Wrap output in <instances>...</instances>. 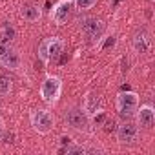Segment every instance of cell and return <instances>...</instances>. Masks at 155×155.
<instances>
[{"label":"cell","mask_w":155,"mask_h":155,"mask_svg":"<svg viewBox=\"0 0 155 155\" xmlns=\"http://www.w3.org/2000/svg\"><path fill=\"white\" fill-rule=\"evenodd\" d=\"M95 4H97V0H73L75 9H79V11H88V9H91Z\"/></svg>","instance_id":"obj_16"},{"label":"cell","mask_w":155,"mask_h":155,"mask_svg":"<svg viewBox=\"0 0 155 155\" xmlns=\"http://www.w3.org/2000/svg\"><path fill=\"white\" fill-rule=\"evenodd\" d=\"M13 90V81L9 75H0V99H4L11 93Z\"/></svg>","instance_id":"obj_15"},{"label":"cell","mask_w":155,"mask_h":155,"mask_svg":"<svg viewBox=\"0 0 155 155\" xmlns=\"http://www.w3.org/2000/svg\"><path fill=\"white\" fill-rule=\"evenodd\" d=\"M71 142H73V139H71V137H66V135H64V137H60V144H62V148H66V146H68V144H71Z\"/></svg>","instance_id":"obj_17"},{"label":"cell","mask_w":155,"mask_h":155,"mask_svg":"<svg viewBox=\"0 0 155 155\" xmlns=\"http://www.w3.org/2000/svg\"><path fill=\"white\" fill-rule=\"evenodd\" d=\"M4 133H6V124H4V120H2V117H0V140H2V137H4Z\"/></svg>","instance_id":"obj_18"},{"label":"cell","mask_w":155,"mask_h":155,"mask_svg":"<svg viewBox=\"0 0 155 155\" xmlns=\"http://www.w3.org/2000/svg\"><path fill=\"white\" fill-rule=\"evenodd\" d=\"M20 17L26 20V22H38L42 18V9L37 6V4H26L22 9H20Z\"/></svg>","instance_id":"obj_13"},{"label":"cell","mask_w":155,"mask_h":155,"mask_svg":"<svg viewBox=\"0 0 155 155\" xmlns=\"http://www.w3.org/2000/svg\"><path fill=\"white\" fill-rule=\"evenodd\" d=\"M115 106H117V111H119L120 117L130 119V117L135 115V111L139 108V95L135 91H131V90H122L117 95Z\"/></svg>","instance_id":"obj_3"},{"label":"cell","mask_w":155,"mask_h":155,"mask_svg":"<svg viewBox=\"0 0 155 155\" xmlns=\"http://www.w3.org/2000/svg\"><path fill=\"white\" fill-rule=\"evenodd\" d=\"M0 66H2V68H8V69H11V71H18V69L22 68V55H20L17 49L8 48L6 53L0 57Z\"/></svg>","instance_id":"obj_12"},{"label":"cell","mask_w":155,"mask_h":155,"mask_svg":"<svg viewBox=\"0 0 155 155\" xmlns=\"http://www.w3.org/2000/svg\"><path fill=\"white\" fill-rule=\"evenodd\" d=\"M106 31V24L101 18H86L82 24V33L88 40H99Z\"/></svg>","instance_id":"obj_8"},{"label":"cell","mask_w":155,"mask_h":155,"mask_svg":"<svg viewBox=\"0 0 155 155\" xmlns=\"http://www.w3.org/2000/svg\"><path fill=\"white\" fill-rule=\"evenodd\" d=\"M135 117H137V122H139V126H142V128H153V124H155V110H153V106L151 104H142V106H139L137 108V111H135Z\"/></svg>","instance_id":"obj_11"},{"label":"cell","mask_w":155,"mask_h":155,"mask_svg":"<svg viewBox=\"0 0 155 155\" xmlns=\"http://www.w3.org/2000/svg\"><path fill=\"white\" fill-rule=\"evenodd\" d=\"M9 46H6V44H2V42H0V57H2L4 53H6V49H8Z\"/></svg>","instance_id":"obj_21"},{"label":"cell","mask_w":155,"mask_h":155,"mask_svg":"<svg viewBox=\"0 0 155 155\" xmlns=\"http://www.w3.org/2000/svg\"><path fill=\"white\" fill-rule=\"evenodd\" d=\"M15 37H17V29L13 28V24L4 22L2 28H0V42L6 44V46H9V44L15 40Z\"/></svg>","instance_id":"obj_14"},{"label":"cell","mask_w":155,"mask_h":155,"mask_svg":"<svg viewBox=\"0 0 155 155\" xmlns=\"http://www.w3.org/2000/svg\"><path fill=\"white\" fill-rule=\"evenodd\" d=\"M111 40H106L104 44H102V49H106V48H110V46H113L115 44V37H110Z\"/></svg>","instance_id":"obj_19"},{"label":"cell","mask_w":155,"mask_h":155,"mask_svg":"<svg viewBox=\"0 0 155 155\" xmlns=\"http://www.w3.org/2000/svg\"><path fill=\"white\" fill-rule=\"evenodd\" d=\"M64 51V42L58 38V37H49V38H44L40 44H38V60L42 62V66L49 64V62H55Z\"/></svg>","instance_id":"obj_1"},{"label":"cell","mask_w":155,"mask_h":155,"mask_svg":"<svg viewBox=\"0 0 155 155\" xmlns=\"http://www.w3.org/2000/svg\"><path fill=\"white\" fill-rule=\"evenodd\" d=\"M75 6H73V0H58V2L53 6L51 9V20L57 26H62L68 22V18L71 17Z\"/></svg>","instance_id":"obj_7"},{"label":"cell","mask_w":155,"mask_h":155,"mask_svg":"<svg viewBox=\"0 0 155 155\" xmlns=\"http://www.w3.org/2000/svg\"><path fill=\"white\" fill-rule=\"evenodd\" d=\"M111 130H115V122L113 120H108L106 122V131H111Z\"/></svg>","instance_id":"obj_20"},{"label":"cell","mask_w":155,"mask_h":155,"mask_svg":"<svg viewBox=\"0 0 155 155\" xmlns=\"http://www.w3.org/2000/svg\"><path fill=\"white\" fill-rule=\"evenodd\" d=\"M60 95H62V79L57 75H46L40 84V99L48 106H53L58 102Z\"/></svg>","instance_id":"obj_2"},{"label":"cell","mask_w":155,"mask_h":155,"mask_svg":"<svg viewBox=\"0 0 155 155\" xmlns=\"http://www.w3.org/2000/svg\"><path fill=\"white\" fill-rule=\"evenodd\" d=\"M117 142L122 146H131L139 140V126L133 122H122L115 128Z\"/></svg>","instance_id":"obj_6"},{"label":"cell","mask_w":155,"mask_h":155,"mask_svg":"<svg viewBox=\"0 0 155 155\" xmlns=\"http://www.w3.org/2000/svg\"><path fill=\"white\" fill-rule=\"evenodd\" d=\"M82 110H84V113L90 119H93L95 115H99L102 111V99H101V95L97 91H88L86 97H84V101H82Z\"/></svg>","instance_id":"obj_9"},{"label":"cell","mask_w":155,"mask_h":155,"mask_svg":"<svg viewBox=\"0 0 155 155\" xmlns=\"http://www.w3.org/2000/svg\"><path fill=\"white\" fill-rule=\"evenodd\" d=\"M29 120H31L33 130L37 133H40V135H48L55 128V117H53V113L49 110H35V111H31Z\"/></svg>","instance_id":"obj_4"},{"label":"cell","mask_w":155,"mask_h":155,"mask_svg":"<svg viewBox=\"0 0 155 155\" xmlns=\"http://www.w3.org/2000/svg\"><path fill=\"white\" fill-rule=\"evenodd\" d=\"M66 124L69 126V128H73L75 131H88V128H90V117L84 113V110L82 108H69L68 111H66Z\"/></svg>","instance_id":"obj_5"},{"label":"cell","mask_w":155,"mask_h":155,"mask_svg":"<svg viewBox=\"0 0 155 155\" xmlns=\"http://www.w3.org/2000/svg\"><path fill=\"white\" fill-rule=\"evenodd\" d=\"M131 48H133V51H135L137 55L148 53L150 48H151V35H150L146 29L137 31V33L133 35V38H131Z\"/></svg>","instance_id":"obj_10"}]
</instances>
